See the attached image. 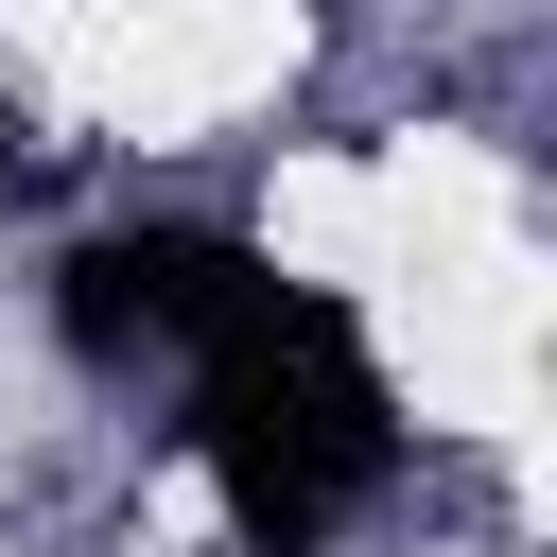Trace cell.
Instances as JSON below:
<instances>
[{
    "label": "cell",
    "instance_id": "obj_1",
    "mask_svg": "<svg viewBox=\"0 0 557 557\" xmlns=\"http://www.w3.org/2000/svg\"><path fill=\"white\" fill-rule=\"evenodd\" d=\"M174 366H191V453H209V487H226V522L261 557H313L400 470V400H383L366 331L331 296H296V278H244Z\"/></svg>",
    "mask_w": 557,
    "mask_h": 557
},
{
    "label": "cell",
    "instance_id": "obj_2",
    "mask_svg": "<svg viewBox=\"0 0 557 557\" xmlns=\"http://www.w3.org/2000/svg\"><path fill=\"white\" fill-rule=\"evenodd\" d=\"M244 278H261V261H244L226 226H104V244L52 261V331H70L87 366H174Z\"/></svg>",
    "mask_w": 557,
    "mask_h": 557
}]
</instances>
